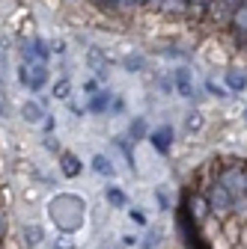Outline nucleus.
<instances>
[{"instance_id":"nucleus-14","label":"nucleus","mask_w":247,"mask_h":249,"mask_svg":"<svg viewBox=\"0 0 247 249\" xmlns=\"http://www.w3.org/2000/svg\"><path fill=\"white\" fill-rule=\"evenodd\" d=\"M24 240H27V246H39L42 243V229L39 226H27L24 229Z\"/></svg>"},{"instance_id":"nucleus-7","label":"nucleus","mask_w":247,"mask_h":249,"mask_svg":"<svg viewBox=\"0 0 247 249\" xmlns=\"http://www.w3.org/2000/svg\"><path fill=\"white\" fill-rule=\"evenodd\" d=\"M152 145H155L158 151H167L170 148V140H173V128H161V131H152Z\"/></svg>"},{"instance_id":"nucleus-17","label":"nucleus","mask_w":247,"mask_h":249,"mask_svg":"<svg viewBox=\"0 0 247 249\" xmlns=\"http://www.w3.org/2000/svg\"><path fill=\"white\" fill-rule=\"evenodd\" d=\"M107 199H110V205H116V208H122V205L128 202V199H125V193L116 190V187H110V190H107Z\"/></svg>"},{"instance_id":"nucleus-1","label":"nucleus","mask_w":247,"mask_h":249,"mask_svg":"<svg viewBox=\"0 0 247 249\" xmlns=\"http://www.w3.org/2000/svg\"><path fill=\"white\" fill-rule=\"evenodd\" d=\"M18 80H21L30 92H39V89L48 83V69H45V66H27V62H24V66L18 69Z\"/></svg>"},{"instance_id":"nucleus-2","label":"nucleus","mask_w":247,"mask_h":249,"mask_svg":"<svg viewBox=\"0 0 247 249\" xmlns=\"http://www.w3.org/2000/svg\"><path fill=\"white\" fill-rule=\"evenodd\" d=\"M208 208L214 211V213H221V216H226L232 208H235V199H232V193L226 190L224 184H218L211 190V196H208Z\"/></svg>"},{"instance_id":"nucleus-20","label":"nucleus","mask_w":247,"mask_h":249,"mask_svg":"<svg viewBox=\"0 0 247 249\" xmlns=\"http://www.w3.org/2000/svg\"><path fill=\"white\" fill-rule=\"evenodd\" d=\"M200 128H203V116H200V113H191V116H188V131L194 134V131H200Z\"/></svg>"},{"instance_id":"nucleus-12","label":"nucleus","mask_w":247,"mask_h":249,"mask_svg":"<svg viewBox=\"0 0 247 249\" xmlns=\"http://www.w3.org/2000/svg\"><path fill=\"white\" fill-rule=\"evenodd\" d=\"M211 208H208V199H200V196H194L191 199V213H194V220H206V213H208Z\"/></svg>"},{"instance_id":"nucleus-22","label":"nucleus","mask_w":247,"mask_h":249,"mask_svg":"<svg viewBox=\"0 0 247 249\" xmlns=\"http://www.w3.org/2000/svg\"><path fill=\"white\" fill-rule=\"evenodd\" d=\"M131 137H134V140H140V137H143V119H137V122L131 124Z\"/></svg>"},{"instance_id":"nucleus-23","label":"nucleus","mask_w":247,"mask_h":249,"mask_svg":"<svg viewBox=\"0 0 247 249\" xmlns=\"http://www.w3.org/2000/svg\"><path fill=\"white\" fill-rule=\"evenodd\" d=\"M3 74H6V56L0 53V80H3Z\"/></svg>"},{"instance_id":"nucleus-16","label":"nucleus","mask_w":247,"mask_h":249,"mask_svg":"<svg viewBox=\"0 0 247 249\" xmlns=\"http://www.w3.org/2000/svg\"><path fill=\"white\" fill-rule=\"evenodd\" d=\"M63 172H66V175H78V172H81L75 154H63Z\"/></svg>"},{"instance_id":"nucleus-18","label":"nucleus","mask_w":247,"mask_h":249,"mask_svg":"<svg viewBox=\"0 0 247 249\" xmlns=\"http://www.w3.org/2000/svg\"><path fill=\"white\" fill-rule=\"evenodd\" d=\"M54 95H57V98H66V95H69V80H66V77H60V80L54 83Z\"/></svg>"},{"instance_id":"nucleus-26","label":"nucleus","mask_w":247,"mask_h":249,"mask_svg":"<svg viewBox=\"0 0 247 249\" xmlns=\"http://www.w3.org/2000/svg\"><path fill=\"white\" fill-rule=\"evenodd\" d=\"M244 193H247V172H244Z\"/></svg>"},{"instance_id":"nucleus-11","label":"nucleus","mask_w":247,"mask_h":249,"mask_svg":"<svg viewBox=\"0 0 247 249\" xmlns=\"http://www.w3.org/2000/svg\"><path fill=\"white\" fill-rule=\"evenodd\" d=\"M21 113H24V119H27L30 124H36V122H42V116H45V113H42V107H39L36 101H27V104L21 107Z\"/></svg>"},{"instance_id":"nucleus-4","label":"nucleus","mask_w":247,"mask_h":249,"mask_svg":"<svg viewBox=\"0 0 247 249\" xmlns=\"http://www.w3.org/2000/svg\"><path fill=\"white\" fill-rule=\"evenodd\" d=\"M21 53L27 59V66H30V59H33V66H45V56H48V48L42 45V39H30L21 45Z\"/></svg>"},{"instance_id":"nucleus-10","label":"nucleus","mask_w":247,"mask_h":249,"mask_svg":"<svg viewBox=\"0 0 247 249\" xmlns=\"http://www.w3.org/2000/svg\"><path fill=\"white\" fill-rule=\"evenodd\" d=\"M89 66H92V71H96L99 77H104V74H107V69H104V66H107V59L102 56V51H99V48H92V51H89Z\"/></svg>"},{"instance_id":"nucleus-24","label":"nucleus","mask_w":247,"mask_h":249,"mask_svg":"<svg viewBox=\"0 0 247 249\" xmlns=\"http://www.w3.org/2000/svg\"><path fill=\"white\" fill-rule=\"evenodd\" d=\"M131 220H134V223H146V216H143L140 211H131Z\"/></svg>"},{"instance_id":"nucleus-15","label":"nucleus","mask_w":247,"mask_h":249,"mask_svg":"<svg viewBox=\"0 0 247 249\" xmlns=\"http://www.w3.org/2000/svg\"><path fill=\"white\" fill-rule=\"evenodd\" d=\"M238 3H241V0H218V6H214V15L221 18V15H224V12H229V9L235 12V9H238Z\"/></svg>"},{"instance_id":"nucleus-3","label":"nucleus","mask_w":247,"mask_h":249,"mask_svg":"<svg viewBox=\"0 0 247 249\" xmlns=\"http://www.w3.org/2000/svg\"><path fill=\"white\" fill-rule=\"evenodd\" d=\"M229 24H232V36H235V42L247 48V3H244V0L238 3V9L232 12V21H229Z\"/></svg>"},{"instance_id":"nucleus-27","label":"nucleus","mask_w":247,"mask_h":249,"mask_svg":"<svg viewBox=\"0 0 247 249\" xmlns=\"http://www.w3.org/2000/svg\"><path fill=\"white\" fill-rule=\"evenodd\" d=\"M244 119H247V110H244Z\"/></svg>"},{"instance_id":"nucleus-13","label":"nucleus","mask_w":247,"mask_h":249,"mask_svg":"<svg viewBox=\"0 0 247 249\" xmlns=\"http://www.w3.org/2000/svg\"><path fill=\"white\" fill-rule=\"evenodd\" d=\"M92 169H96L99 175H107V178H113V166H110V160L107 158H102V154H96V158H92Z\"/></svg>"},{"instance_id":"nucleus-21","label":"nucleus","mask_w":247,"mask_h":249,"mask_svg":"<svg viewBox=\"0 0 247 249\" xmlns=\"http://www.w3.org/2000/svg\"><path fill=\"white\" fill-rule=\"evenodd\" d=\"M0 119H9V98L3 89H0Z\"/></svg>"},{"instance_id":"nucleus-9","label":"nucleus","mask_w":247,"mask_h":249,"mask_svg":"<svg viewBox=\"0 0 247 249\" xmlns=\"http://www.w3.org/2000/svg\"><path fill=\"white\" fill-rule=\"evenodd\" d=\"M110 107V92L104 89V92H92V101H89V110L92 113H104Z\"/></svg>"},{"instance_id":"nucleus-19","label":"nucleus","mask_w":247,"mask_h":249,"mask_svg":"<svg viewBox=\"0 0 247 249\" xmlns=\"http://www.w3.org/2000/svg\"><path fill=\"white\" fill-rule=\"evenodd\" d=\"M140 66H143V56H140V53L125 56V69H128V71H140Z\"/></svg>"},{"instance_id":"nucleus-8","label":"nucleus","mask_w":247,"mask_h":249,"mask_svg":"<svg viewBox=\"0 0 247 249\" xmlns=\"http://www.w3.org/2000/svg\"><path fill=\"white\" fill-rule=\"evenodd\" d=\"M226 86H229L232 92L247 89V74H244V71H238V69H229V71H226Z\"/></svg>"},{"instance_id":"nucleus-5","label":"nucleus","mask_w":247,"mask_h":249,"mask_svg":"<svg viewBox=\"0 0 247 249\" xmlns=\"http://www.w3.org/2000/svg\"><path fill=\"white\" fill-rule=\"evenodd\" d=\"M221 184L232 193V199H238V196L244 193V172H241V169H226L224 178H221Z\"/></svg>"},{"instance_id":"nucleus-25","label":"nucleus","mask_w":247,"mask_h":249,"mask_svg":"<svg viewBox=\"0 0 247 249\" xmlns=\"http://www.w3.org/2000/svg\"><path fill=\"white\" fill-rule=\"evenodd\" d=\"M0 234H3V216H0Z\"/></svg>"},{"instance_id":"nucleus-6","label":"nucleus","mask_w":247,"mask_h":249,"mask_svg":"<svg viewBox=\"0 0 247 249\" xmlns=\"http://www.w3.org/2000/svg\"><path fill=\"white\" fill-rule=\"evenodd\" d=\"M173 83H176V92L182 98H194V89H191V74L188 69H176L173 71Z\"/></svg>"}]
</instances>
